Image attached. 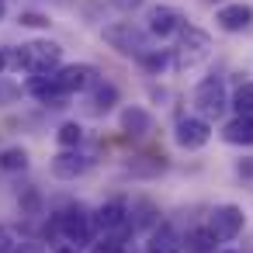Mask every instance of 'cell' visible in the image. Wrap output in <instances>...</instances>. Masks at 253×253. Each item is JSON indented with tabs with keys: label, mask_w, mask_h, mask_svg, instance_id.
I'll use <instances>...</instances> for the list:
<instances>
[{
	"label": "cell",
	"mask_w": 253,
	"mask_h": 253,
	"mask_svg": "<svg viewBox=\"0 0 253 253\" xmlns=\"http://www.w3.org/2000/svg\"><path fill=\"white\" fill-rule=\"evenodd\" d=\"M11 66L18 73H28V77H49V73H56L63 66V45L49 42V39L25 42L21 49L11 52Z\"/></svg>",
	"instance_id": "obj_1"
},
{
	"label": "cell",
	"mask_w": 253,
	"mask_h": 253,
	"mask_svg": "<svg viewBox=\"0 0 253 253\" xmlns=\"http://www.w3.org/2000/svg\"><path fill=\"white\" fill-rule=\"evenodd\" d=\"M208 56H211V39H208V32H201L194 25H187L177 35V45L170 49V63L177 70H194V66L208 63Z\"/></svg>",
	"instance_id": "obj_2"
},
{
	"label": "cell",
	"mask_w": 253,
	"mask_h": 253,
	"mask_svg": "<svg viewBox=\"0 0 253 253\" xmlns=\"http://www.w3.org/2000/svg\"><path fill=\"white\" fill-rule=\"evenodd\" d=\"M56 232L73 243V246H84L90 239H97V229H94V211L84 208V205H66L59 215H56Z\"/></svg>",
	"instance_id": "obj_3"
},
{
	"label": "cell",
	"mask_w": 253,
	"mask_h": 253,
	"mask_svg": "<svg viewBox=\"0 0 253 253\" xmlns=\"http://www.w3.org/2000/svg\"><path fill=\"white\" fill-rule=\"evenodd\" d=\"M101 39H104L115 52L132 56V59H142V56L149 52V32L135 28L132 21H115V25H108V28L101 32Z\"/></svg>",
	"instance_id": "obj_4"
},
{
	"label": "cell",
	"mask_w": 253,
	"mask_h": 253,
	"mask_svg": "<svg viewBox=\"0 0 253 253\" xmlns=\"http://www.w3.org/2000/svg\"><path fill=\"white\" fill-rule=\"evenodd\" d=\"M94 229L101 239H125V232L132 229V211L122 198L115 201H104L97 211H94Z\"/></svg>",
	"instance_id": "obj_5"
},
{
	"label": "cell",
	"mask_w": 253,
	"mask_h": 253,
	"mask_svg": "<svg viewBox=\"0 0 253 253\" xmlns=\"http://www.w3.org/2000/svg\"><path fill=\"white\" fill-rule=\"evenodd\" d=\"M194 108L201 118H222V111L229 108V94H225V84L222 77H205L198 87H194Z\"/></svg>",
	"instance_id": "obj_6"
},
{
	"label": "cell",
	"mask_w": 253,
	"mask_h": 253,
	"mask_svg": "<svg viewBox=\"0 0 253 253\" xmlns=\"http://www.w3.org/2000/svg\"><path fill=\"white\" fill-rule=\"evenodd\" d=\"M184 28H187V14H184L180 7L156 4V7H149V14H146V32L156 35V39H173V35H180Z\"/></svg>",
	"instance_id": "obj_7"
},
{
	"label": "cell",
	"mask_w": 253,
	"mask_h": 253,
	"mask_svg": "<svg viewBox=\"0 0 253 253\" xmlns=\"http://www.w3.org/2000/svg\"><path fill=\"white\" fill-rule=\"evenodd\" d=\"M173 142H177L180 149H187V153L205 149V146L211 142V122L201 118V115H184V118L177 122V128H173Z\"/></svg>",
	"instance_id": "obj_8"
},
{
	"label": "cell",
	"mask_w": 253,
	"mask_h": 253,
	"mask_svg": "<svg viewBox=\"0 0 253 253\" xmlns=\"http://www.w3.org/2000/svg\"><path fill=\"white\" fill-rule=\"evenodd\" d=\"M52 77H56V84H59V90H63L66 97L87 94V90L97 84V70L87 66V63H66V66H59Z\"/></svg>",
	"instance_id": "obj_9"
},
{
	"label": "cell",
	"mask_w": 253,
	"mask_h": 253,
	"mask_svg": "<svg viewBox=\"0 0 253 253\" xmlns=\"http://www.w3.org/2000/svg\"><path fill=\"white\" fill-rule=\"evenodd\" d=\"M208 225H211V232L218 236V243H232V239L243 232L246 215H243L239 205H215L211 215H208Z\"/></svg>",
	"instance_id": "obj_10"
},
{
	"label": "cell",
	"mask_w": 253,
	"mask_h": 253,
	"mask_svg": "<svg viewBox=\"0 0 253 253\" xmlns=\"http://www.w3.org/2000/svg\"><path fill=\"white\" fill-rule=\"evenodd\" d=\"M215 25L229 35H239V32H250L253 28V4H243V0H236V4H222L215 11Z\"/></svg>",
	"instance_id": "obj_11"
},
{
	"label": "cell",
	"mask_w": 253,
	"mask_h": 253,
	"mask_svg": "<svg viewBox=\"0 0 253 253\" xmlns=\"http://www.w3.org/2000/svg\"><path fill=\"white\" fill-rule=\"evenodd\" d=\"M87 170H90V156L80 149H59L52 156V177H59V180H77Z\"/></svg>",
	"instance_id": "obj_12"
},
{
	"label": "cell",
	"mask_w": 253,
	"mask_h": 253,
	"mask_svg": "<svg viewBox=\"0 0 253 253\" xmlns=\"http://www.w3.org/2000/svg\"><path fill=\"white\" fill-rule=\"evenodd\" d=\"M118 125H122V132H125L128 139H146V135L153 132V115H149L142 104H128V108H122Z\"/></svg>",
	"instance_id": "obj_13"
},
{
	"label": "cell",
	"mask_w": 253,
	"mask_h": 253,
	"mask_svg": "<svg viewBox=\"0 0 253 253\" xmlns=\"http://www.w3.org/2000/svg\"><path fill=\"white\" fill-rule=\"evenodd\" d=\"M32 97H39L42 104H49V108H63L66 104V94L59 90V84H56V77L49 73V77H28V87H25Z\"/></svg>",
	"instance_id": "obj_14"
},
{
	"label": "cell",
	"mask_w": 253,
	"mask_h": 253,
	"mask_svg": "<svg viewBox=\"0 0 253 253\" xmlns=\"http://www.w3.org/2000/svg\"><path fill=\"white\" fill-rule=\"evenodd\" d=\"M180 250H184V239H180V232H177L170 222H160V225L149 232L146 253H180Z\"/></svg>",
	"instance_id": "obj_15"
},
{
	"label": "cell",
	"mask_w": 253,
	"mask_h": 253,
	"mask_svg": "<svg viewBox=\"0 0 253 253\" xmlns=\"http://www.w3.org/2000/svg\"><path fill=\"white\" fill-rule=\"evenodd\" d=\"M222 142L229 146H253V118H232L222 125Z\"/></svg>",
	"instance_id": "obj_16"
},
{
	"label": "cell",
	"mask_w": 253,
	"mask_h": 253,
	"mask_svg": "<svg viewBox=\"0 0 253 253\" xmlns=\"http://www.w3.org/2000/svg\"><path fill=\"white\" fill-rule=\"evenodd\" d=\"M87 94H90V111H97V115H101V111H111V108L118 104V87H115L111 80H101V77H97V84H94Z\"/></svg>",
	"instance_id": "obj_17"
},
{
	"label": "cell",
	"mask_w": 253,
	"mask_h": 253,
	"mask_svg": "<svg viewBox=\"0 0 253 253\" xmlns=\"http://www.w3.org/2000/svg\"><path fill=\"white\" fill-rule=\"evenodd\" d=\"M184 246H187V253H215L218 236L211 232V225H194V229L184 236Z\"/></svg>",
	"instance_id": "obj_18"
},
{
	"label": "cell",
	"mask_w": 253,
	"mask_h": 253,
	"mask_svg": "<svg viewBox=\"0 0 253 253\" xmlns=\"http://www.w3.org/2000/svg\"><path fill=\"white\" fill-rule=\"evenodd\" d=\"M229 104H232V111H236L239 118H253V80L239 84L236 94L229 97Z\"/></svg>",
	"instance_id": "obj_19"
},
{
	"label": "cell",
	"mask_w": 253,
	"mask_h": 253,
	"mask_svg": "<svg viewBox=\"0 0 253 253\" xmlns=\"http://www.w3.org/2000/svg\"><path fill=\"white\" fill-rule=\"evenodd\" d=\"M56 142H59L63 149H80V142H84V125H80V122H63L59 132H56Z\"/></svg>",
	"instance_id": "obj_20"
},
{
	"label": "cell",
	"mask_w": 253,
	"mask_h": 253,
	"mask_svg": "<svg viewBox=\"0 0 253 253\" xmlns=\"http://www.w3.org/2000/svg\"><path fill=\"white\" fill-rule=\"evenodd\" d=\"M0 170H7V173H18V170H28V149L21 146H11L0 153Z\"/></svg>",
	"instance_id": "obj_21"
},
{
	"label": "cell",
	"mask_w": 253,
	"mask_h": 253,
	"mask_svg": "<svg viewBox=\"0 0 253 253\" xmlns=\"http://www.w3.org/2000/svg\"><path fill=\"white\" fill-rule=\"evenodd\" d=\"M149 73H160V70H167V63H170V52H160V49H149L142 59H139Z\"/></svg>",
	"instance_id": "obj_22"
},
{
	"label": "cell",
	"mask_w": 253,
	"mask_h": 253,
	"mask_svg": "<svg viewBox=\"0 0 253 253\" xmlns=\"http://www.w3.org/2000/svg\"><path fill=\"white\" fill-rule=\"evenodd\" d=\"M25 28H49V18L45 14H39V11H21V18H18Z\"/></svg>",
	"instance_id": "obj_23"
},
{
	"label": "cell",
	"mask_w": 253,
	"mask_h": 253,
	"mask_svg": "<svg viewBox=\"0 0 253 253\" xmlns=\"http://www.w3.org/2000/svg\"><path fill=\"white\" fill-rule=\"evenodd\" d=\"M18 84H7V80H0V108H7V104H14L18 101Z\"/></svg>",
	"instance_id": "obj_24"
},
{
	"label": "cell",
	"mask_w": 253,
	"mask_h": 253,
	"mask_svg": "<svg viewBox=\"0 0 253 253\" xmlns=\"http://www.w3.org/2000/svg\"><path fill=\"white\" fill-rule=\"evenodd\" d=\"M18 250V243H14V236L4 229V225H0V253H14Z\"/></svg>",
	"instance_id": "obj_25"
},
{
	"label": "cell",
	"mask_w": 253,
	"mask_h": 253,
	"mask_svg": "<svg viewBox=\"0 0 253 253\" xmlns=\"http://www.w3.org/2000/svg\"><path fill=\"white\" fill-rule=\"evenodd\" d=\"M236 173H239L243 180H253V156H250V160H239V167H236Z\"/></svg>",
	"instance_id": "obj_26"
},
{
	"label": "cell",
	"mask_w": 253,
	"mask_h": 253,
	"mask_svg": "<svg viewBox=\"0 0 253 253\" xmlns=\"http://www.w3.org/2000/svg\"><path fill=\"white\" fill-rule=\"evenodd\" d=\"M111 4L118 11H135V7H142V0H111Z\"/></svg>",
	"instance_id": "obj_27"
},
{
	"label": "cell",
	"mask_w": 253,
	"mask_h": 253,
	"mask_svg": "<svg viewBox=\"0 0 253 253\" xmlns=\"http://www.w3.org/2000/svg\"><path fill=\"white\" fill-rule=\"evenodd\" d=\"M7 66H11V56H7V49H4V45H0V73H4Z\"/></svg>",
	"instance_id": "obj_28"
},
{
	"label": "cell",
	"mask_w": 253,
	"mask_h": 253,
	"mask_svg": "<svg viewBox=\"0 0 253 253\" xmlns=\"http://www.w3.org/2000/svg\"><path fill=\"white\" fill-rule=\"evenodd\" d=\"M56 253H84V250H80V246H59Z\"/></svg>",
	"instance_id": "obj_29"
},
{
	"label": "cell",
	"mask_w": 253,
	"mask_h": 253,
	"mask_svg": "<svg viewBox=\"0 0 253 253\" xmlns=\"http://www.w3.org/2000/svg\"><path fill=\"white\" fill-rule=\"evenodd\" d=\"M7 18V0H0V21Z\"/></svg>",
	"instance_id": "obj_30"
},
{
	"label": "cell",
	"mask_w": 253,
	"mask_h": 253,
	"mask_svg": "<svg viewBox=\"0 0 253 253\" xmlns=\"http://www.w3.org/2000/svg\"><path fill=\"white\" fill-rule=\"evenodd\" d=\"M222 253H243V250H222Z\"/></svg>",
	"instance_id": "obj_31"
}]
</instances>
